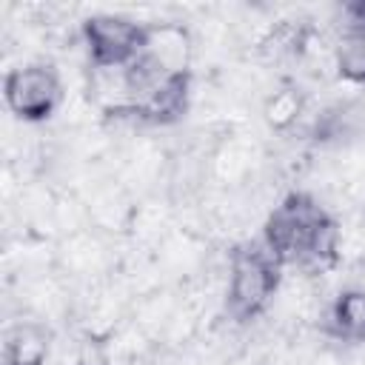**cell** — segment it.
Returning <instances> with one entry per match:
<instances>
[{
    "label": "cell",
    "mask_w": 365,
    "mask_h": 365,
    "mask_svg": "<svg viewBox=\"0 0 365 365\" xmlns=\"http://www.w3.org/2000/svg\"><path fill=\"white\" fill-rule=\"evenodd\" d=\"M88 31L94 37L100 57H108V60H120L123 54H128L137 37V31L123 20H94Z\"/></svg>",
    "instance_id": "obj_1"
},
{
    "label": "cell",
    "mask_w": 365,
    "mask_h": 365,
    "mask_svg": "<svg viewBox=\"0 0 365 365\" xmlns=\"http://www.w3.org/2000/svg\"><path fill=\"white\" fill-rule=\"evenodd\" d=\"M11 88H26V94H14V103L26 111H37L43 106H48V77L43 71H26V74H14Z\"/></svg>",
    "instance_id": "obj_2"
}]
</instances>
